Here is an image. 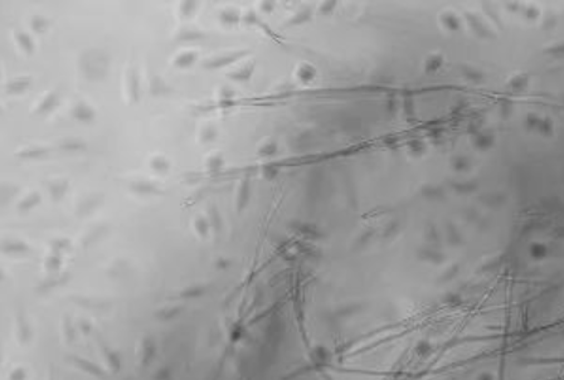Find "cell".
I'll use <instances>...</instances> for the list:
<instances>
[{
    "label": "cell",
    "mask_w": 564,
    "mask_h": 380,
    "mask_svg": "<svg viewBox=\"0 0 564 380\" xmlns=\"http://www.w3.org/2000/svg\"><path fill=\"white\" fill-rule=\"evenodd\" d=\"M81 71L90 81H98L106 77L108 71V57L103 51L91 48L82 54L80 59Z\"/></svg>",
    "instance_id": "cell-1"
},
{
    "label": "cell",
    "mask_w": 564,
    "mask_h": 380,
    "mask_svg": "<svg viewBox=\"0 0 564 380\" xmlns=\"http://www.w3.org/2000/svg\"><path fill=\"white\" fill-rule=\"evenodd\" d=\"M72 116L75 120L82 123H91L95 121L96 112L90 105L86 102H77L72 108Z\"/></svg>",
    "instance_id": "cell-2"
},
{
    "label": "cell",
    "mask_w": 564,
    "mask_h": 380,
    "mask_svg": "<svg viewBox=\"0 0 564 380\" xmlns=\"http://www.w3.org/2000/svg\"><path fill=\"white\" fill-rule=\"evenodd\" d=\"M127 93L130 97L131 102H137L140 98V77H138V72L136 68H131L127 73Z\"/></svg>",
    "instance_id": "cell-3"
},
{
    "label": "cell",
    "mask_w": 564,
    "mask_h": 380,
    "mask_svg": "<svg viewBox=\"0 0 564 380\" xmlns=\"http://www.w3.org/2000/svg\"><path fill=\"white\" fill-rule=\"evenodd\" d=\"M130 189L133 193L141 196H152V194H162V189L149 180H135L130 184Z\"/></svg>",
    "instance_id": "cell-4"
},
{
    "label": "cell",
    "mask_w": 564,
    "mask_h": 380,
    "mask_svg": "<svg viewBox=\"0 0 564 380\" xmlns=\"http://www.w3.org/2000/svg\"><path fill=\"white\" fill-rule=\"evenodd\" d=\"M59 103V96L56 91L48 92L43 98L41 100V102L38 103V106L34 110V113L37 115H46V113L51 112L54 108L58 106Z\"/></svg>",
    "instance_id": "cell-5"
},
{
    "label": "cell",
    "mask_w": 564,
    "mask_h": 380,
    "mask_svg": "<svg viewBox=\"0 0 564 380\" xmlns=\"http://www.w3.org/2000/svg\"><path fill=\"white\" fill-rule=\"evenodd\" d=\"M68 181L67 180H53V181H49L48 185H47V189H48V193L49 196H51V198L53 199V202H59L62 201V199L64 198V196L67 194V192H68Z\"/></svg>",
    "instance_id": "cell-6"
},
{
    "label": "cell",
    "mask_w": 564,
    "mask_h": 380,
    "mask_svg": "<svg viewBox=\"0 0 564 380\" xmlns=\"http://www.w3.org/2000/svg\"><path fill=\"white\" fill-rule=\"evenodd\" d=\"M31 83L32 81L28 77H17L14 80H11L9 82H7L6 86H4V90L9 95H17V93H22L26 90H28Z\"/></svg>",
    "instance_id": "cell-7"
},
{
    "label": "cell",
    "mask_w": 564,
    "mask_h": 380,
    "mask_svg": "<svg viewBox=\"0 0 564 380\" xmlns=\"http://www.w3.org/2000/svg\"><path fill=\"white\" fill-rule=\"evenodd\" d=\"M49 150L44 146H31V147H24L21 149L16 154L17 157L24 160H31V159H41L44 157L48 154Z\"/></svg>",
    "instance_id": "cell-8"
},
{
    "label": "cell",
    "mask_w": 564,
    "mask_h": 380,
    "mask_svg": "<svg viewBox=\"0 0 564 380\" xmlns=\"http://www.w3.org/2000/svg\"><path fill=\"white\" fill-rule=\"evenodd\" d=\"M101 199H102L101 196H90L87 198L82 199L77 208L78 216H86V214H90L91 212L95 211V208H97L100 206Z\"/></svg>",
    "instance_id": "cell-9"
},
{
    "label": "cell",
    "mask_w": 564,
    "mask_h": 380,
    "mask_svg": "<svg viewBox=\"0 0 564 380\" xmlns=\"http://www.w3.org/2000/svg\"><path fill=\"white\" fill-rule=\"evenodd\" d=\"M14 38H16L17 43L19 44L22 49L26 52L27 54H32L34 51V42L32 39V37L29 36L27 32L24 31H17L14 33Z\"/></svg>",
    "instance_id": "cell-10"
},
{
    "label": "cell",
    "mask_w": 564,
    "mask_h": 380,
    "mask_svg": "<svg viewBox=\"0 0 564 380\" xmlns=\"http://www.w3.org/2000/svg\"><path fill=\"white\" fill-rule=\"evenodd\" d=\"M59 149L62 151L66 152H76V151H85L87 149V144L85 141L80 139H64L63 141L59 144Z\"/></svg>",
    "instance_id": "cell-11"
},
{
    "label": "cell",
    "mask_w": 564,
    "mask_h": 380,
    "mask_svg": "<svg viewBox=\"0 0 564 380\" xmlns=\"http://www.w3.org/2000/svg\"><path fill=\"white\" fill-rule=\"evenodd\" d=\"M202 38H204V33L192 28H183L175 34V42H193Z\"/></svg>",
    "instance_id": "cell-12"
},
{
    "label": "cell",
    "mask_w": 564,
    "mask_h": 380,
    "mask_svg": "<svg viewBox=\"0 0 564 380\" xmlns=\"http://www.w3.org/2000/svg\"><path fill=\"white\" fill-rule=\"evenodd\" d=\"M41 196L37 192H32L28 196L24 197L21 202L18 203V211L19 212H28L31 209H33L34 207L38 206L41 203Z\"/></svg>",
    "instance_id": "cell-13"
},
{
    "label": "cell",
    "mask_w": 564,
    "mask_h": 380,
    "mask_svg": "<svg viewBox=\"0 0 564 380\" xmlns=\"http://www.w3.org/2000/svg\"><path fill=\"white\" fill-rule=\"evenodd\" d=\"M197 59V53L193 51L183 52L178 54L174 59V66L178 68H188L193 65Z\"/></svg>",
    "instance_id": "cell-14"
},
{
    "label": "cell",
    "mask_w": 564,
    "mask_h": 380,
    "mask_svg": "<svg viewBox=\"0 0 564 380\" xmlns=\"http://www.w3.org/2000/svg\"><path fill=\"white\" fill-rule=\"evenodd\" d=\"M169 92H172V88L164 82V80H162V78L158 77V76L152 77V81H150V93H152V95L162 96V95H167V93Z\"/></svg>",
    "instance_id": "cell-15"
},
{
    "label": "cell",
    "mask_w": 564,
    "mask_h": 380,
    "mask_svg": "<svg viewBox=\"0 0 564 380\" xmlns=\"http://www.w3.org/2000/svg\"><path fill=\"white\" fill-rule=\"evenodd\" d=\"M150 167L154 171L159 172V174H164V172H167L170 169V162L164 156L157 155V156L152 157V160H150Z\"/></svg>",
    "instance_id": "cell-16"
},
{
    "label": "cell",
    "mask_w": 564,
    "mask_h": 380,
    "mask_svg": "<svg viewBox=\"0 0 564 380\" xmlns=\"http://www.w3.org/2000/svg\"><path fill=\"white\" fill-rule=\"evenodd\" d=\"M31 26L36 33H43L49 26V21L43 16H33L31 19Z\"/></svg>",
    "instance_id": "cell-17"
},
{
    "label": "cell",
    "mask_w": 564,
    "mask_h": 380,
    "mask_svg": "<svg viewBox=\"0 0 564 380\" xmlns=\"http://www.w3.org/2000/svg\"><path fill=\"white\" fill-rule=\"evenodd\" d=\"M195 9H197V2H193V0H185V2H183L182 4H180V13H182L183 17H192L193 14H194Z\"/></svg>",
    "instance_id": "cell-18"
},
{
    "label": "cell",
    "mask_w": 564,
    "mask_h": 380,
    "mask_svg": "<svg viewBox=\"0 0 564 380\" xmlns=\"http://www.w3.org/2000/svg\"><path fill=\"white\" fill-rule=\"evenodd\" d=\"M194 227L200 236H205V234L208 233V228H209V222H208L204 217L199 216L195 218Z\"/></svg>",
    "instance_id": "cell-19"
},
{
    "label": "cell",
    "mask_w": 564,
    "mask_h": 380,
    "mask_svg": "<svg viewBox=\"0 0 564 380\" xmlns=\"http://www.w3.org/2000/svg\"><path fill=\"white\" fill-rule=\"evenodd\" d=\"M4 248L7 251H24L27 247L26 244L21 243V242H6L4 243Z\"/></svg>",
    "instance_id": "cell-20"
},
{
    "label": "cell",
    "mask_w": 564,
    "mask_h": 380,
    "mask_svg": "<svg viewBox=\"0 0 564 380\" xmlns=\"http://www.w3.org/2000/svg\"><path fill=\"white\" fill-rule=\"evenodd\" d=\"M222 164H223V161H222L221 157L213 156V157H210V159L208 160L207 167L209 170H218L219 167L222 166Z\"/></svg>",
    "instance_id": "cell-21"
},
{
    "label": "cell",
    "mask_w": 564,
    "mask_h": 380,
    "mask_svg": "<svg viewBox=\"0 0 564 380\" xmlns=\"http://www.w3.org/2000/svg\"><path fill=\"white\" fill-rule=\"evenodd\" d=\"M247 194H248V187H247V185L244 184L243 186L241 187V192H239V198H238L239 208H242V207L244 206V203H246Z\"/></svg>",
    "instance_id": "cell-22"
},
{
    "label": "cell",
    "mask_w": 564,
    "mask_h": 380,
    "mask_svg": "<svg viewBox=\"0 0 564 380\" xmlns=\"http://www.w3.org/2000/svg\"><path fill=\"white\" fill-rule=\"evenodd\" d=\"M222 19L227 22H234L237 21V16L232 13V12H224V13L222 14Z\"/></svg>",
    "instance_id": "cell-23"
},
{
    "label": "cell",
    "mask_w": 564,
    "mask_h": 380,
    "mask_svg": "<svg viewBox=\"0 0 564 380\" xmlns=\"http://www.w3.org/2000/svg\"><path fill=\"white\" fill-rule=\"evenodd\" d=\"M214 137L213 135V131L210 129H207L204 132H203V140H205V141H208V140H212Z\"/></svg>",
    "instance_id": "cell-24"
}]
</instances>
